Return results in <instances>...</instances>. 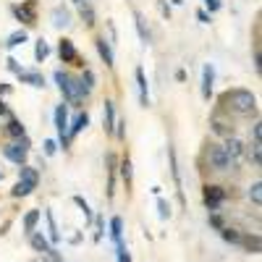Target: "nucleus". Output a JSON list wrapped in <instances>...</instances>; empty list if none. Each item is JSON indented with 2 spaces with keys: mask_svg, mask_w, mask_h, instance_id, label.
<instances>
[{
  "mask_svg": "<svg viewBox=\"0 0 262 262\" xmlns=\"http://www.w3.org/2000/svg\"><path fill=\"white\" fill-rule=\"evenodd\" d=\"M218 110L228 113V116H236V118H252L257 116V97H254L249 89H228V92L220 94V108Z\"/></svg>",
  "mask_w": 262,
  "mask_h": 262,
  "instance_id": "nucleus-1",
  "label": "nucleus"
},
{
  "mask_svg": "<svg viewBox=\"0 0 262 262\" xmlns=\"http://www.w3.org/2000/svg\"><path fill=\"white\" fill-rule=\"evenodd\" d=\"M53 79H55V84H58L63 100H66V105H71V108L84 105V100H81L79 92H76V76H71L68 71H61V68H58V71L53 74Z\"/></svg>",
  "mask_w": 262,
  "mask_h": 262,
  "instance_id": "nucleus-2",
  "label": "nucleus"
},
{
  "mask_svg": "<svg viewBox=\"0 0 262 262\" xmlns=\"http://www.w3.org/2000/svg\"><path fill=\"white\" fill-rule=\"evenodd\" d=\"M29 137H21V139H11V142H5L3 147H0V152H3V157L5 160H11V163H16V165H24L27 163V157H29Z\"/></svg>",
  "mask_w": 262,
  "mask_h": 262,
  "instance_id": "nucleus-3",
  "label": "nucleus"
},
{
  "mask_svg": "<svg viewBox=\"0 0 262 262\" xmlns=\"http://www.w3.org/2000/svg\"><path fill=\"white\" fill-rule=\"evenodd\" d=\"M40 186V173H37V168H31V165H21V170H18V181L11 194L14 197H29L31 191Z\"/></svg>",
  "mask_w": 262,
  "mask_h": 262,
  "instance_id": "nucleus-4",
  "label": "nucleus"
},
{
  "mask_svg": "<svg viewBox=\"0 0 262 262\" xmlns=\"http://www.w3.org/2000/svg\"><path fill=\"white\" fill-rule=\"evenodd\" d=\"M204 160H207V168L215 170V173H226V170H231V157H228V152L223 150V144H207V150H204Z\"/></svg>",
  "mask_w": 262,
  "mask_h": 262,
  "instance_id": "nucleus-5",
  "label": "nucleus"
},
{
  "mask_svg": "<svg viewBox=\"0 0 262 262\" xmlns=\"http://www.w3.org/2000/svg\"><path fill=\"white\" fill-rule=\"evenodd\" d=\"M202 200H204V207H207L210 213H218L223 207V202L228 200V191H226V186H220V184H204Z\"/></svg>",
  "mask_w": 262,
  "mask_h": 262,
  "instance_id": "nucleus-6",
  "label": "nucleus"
},
{
  "mask_svg": "<svg viewBox=\"0 0 262 262\" xmlns=\"http://www.w3.org/2000/svg\"><path fill=\"white\" fill-rule=\"evenodd\" d=\"M210 131H213L215 137H220V139L231 137V134H236L233 118L228 116V113H223V110H215L213 116H210Z\"/></svg>",
  "mask_w": 262,
  "mask_h": 262,
  "instance_id": "nucleus-7",
  "label": "nucleus"
},
{
  "mask_svg": "<svg viewBox=\"0 0 262 262\" xmlns=\"http://www.w3.org/2000/svg\"><path fill=\"white\" fill-rule=\"evenodd\" d=\"M55 129H58V147L68 150L71 139H68V105L66 102L55 105Z\"/></svg>",
  "mask_w": 262,
  "mask_h": 262,
  "instance_id": "nucleus-8",
  "label": "nucleus"
},
{
  "mask_svg": "<svg viewBox=\"0 0 262 262\" xmlns=\"http://www.w3.org/2000/svg\"><path fill=\"white\" fill-rule=\"evenodd\" d=\"M244 142H241L236 134H231V137H226L223 139V150L228 152V157H231V170H239V165L241 160H244Z\"/></svg>",
  "mask_w": 262,
  "mask_h": 262,
  "instance_id": "nucleus-9",
  "label": "nucleus"
},
{
  "mask_svg": "<svg viewBox=\"0 0 262 262\" xmlns=\"http://www.w3.org/2000/svg\"><path fill=\"white\" fill-rule=\"evenodd\" d=\"M58 55H61V63H68V66H84L81 63V58H79V50H76V45H74V40H63L58 42Z\"/></svg>",
  "mask_w": 262,
  "mask_h": 262,
  "instance_id": "nucleus-10",
  "label": "nucleus"
},
{
  "mask_svg": "<svg viewBox=\"0 0 262 262\" xmlns=\"http://www.w3.org/2000/svg\"><path fill=\"white\" fill-rule=\"evenodd\" d=\"M14 16L18 21H24L27 27H34L37 24V0H27L21 5H14Z\"/></svg>",
  "mask_w": 262,
  "mask_h": 262,
  "instance_id": "nucleus-11",
  "label": "nucleus"
},
{
  "mask_svg": "<svg viewBox=\"0 0 262 262\" xmlns=\"http://www.w3.org/2000/svg\"><path fill=\"white\" fill-rule=\"evenodd\" d=\"M29 241H31V247H34L37 252H42V254H47V257H55V260H58V252H55V247L50 244V241L45 239L40 231H31V233H29Z\"/></svg>",
  "mask_w": 262,
  "mask_h": 262,
  "instance_id": "nucleus-12",
  "label": "nucleus"
},
{
  "mask_svg": "<svg viewBox=\"0 0 262 262\" xmlns=\"http://www.w3.org/2000/svg\"><path fill=\"white\" fill-rule=\"evenodd\" d=\"M168 160H170V173H173V181H176V189H178V200L184 204L186 202L184 200V181H181V168H178V157H176L173 147H168Z\"/></svg>",
  "mask_w": 262,
  "mask_h": 262,
  "instance_id": "nucleus-13",
  "label": "nucleus"
},
{
  "mask_svg": "<svg viewBox=\"0 0 262 262\" xmlns=\"http://www.w3.org/2000/svg\"><path fill=\"white\" fill-rule=\"evenodd\" d=\"M87 126H89V113H87V110H79V113L74 116V121L68 123V139L74 142V139L79 137V134L84 131Z\"/></svg>",
  "mask_w": 262,
  "mask_h": 262,
  "instance_id": "nucleus-14",
  "label": "nucleus"
},
{
  "mask_svg": "<svg viewBox=\"0 0 262 262\" xmlns=\"http://www.w3.org/2000/svg\"><path fill=\"white\" fill-rule=\"evenodd\" d=\"M94 45H97V53H100L102 63H105L108 68H113V66H116V55H113V45L108 42L105 37H97V40H94Z\"/></svg>",
  "mask_w": 262,
  "mask_h": 262,
  "instance_id": "nucleus-15",
  "label": "nucleus"
},
{
  "mask_svg": "<svg viewBox=\"0 0 262 262\" xmlns=\"http://www.w3.org/2000/svg\"><path fill=\"white\" fill-rule=\"evenodd\" d=\"M108 200H113V194H116V173H118V160L113 152H108Z\"/></svg>",
  "mask_w": 262,
  "mask_h": 262,
  "instance_id": "nucleus-16",
  "label": "nucleus"
},
{
  "mask_svg": "<svg viewBox=\"0 0 262 262\" xmlns=\"http://www.w3.org/2000/svg\"><path fill=\"white\" fill-rule=\"evenodd\" d=\"M213 84H215V68L213 63H204L202 66V97L210 100V94H213Z\"/></svg>",
  "mask_w": 262,
  "mask_h": 262,
  "instance_id": "nucleus-17",
  "label": "nucleus"
},
{
  "mask_svg": "<svg viewBox=\"0 0 262 262\" xmlns=\"http://www.w3.org/2000/svg\"><path fill=\"white\" fill-rule=\"evenodd\" d=\"M134 79H137V87H139V102H142L144 108H150V84H147V76H144L142 68L134 71Z\"/></svg>",
  "mask_w": 262,
  "mask_h": 262,
  "instance_id": "nucleus-18",
  "label": "nucleus"
},
{
  "mask_svg": "<svg viewBox=\"0 0 262 262\" xmlns=\"http://www.w3.org/2000/svg\"><path fill=\"white\" fill-rule=\"evenodd\" d=\"M118 173H121V181H123V186L131 189V184H134V168H131V157H129V155H123V157L118 160Z\"/></svg>",
  "mask_w": 262,
  "mask_h": 262,
  "instance_id": "nucleus-19",
  "label": "nucleus"
},
{
  "mask_svg": "<svg viewBox=\"0 0 262 262\" xmlns=\"http://www.w3.org/2000/svg\"><path fill=\"white\" fill-rule=\"evenodd\" d=\"M18 81L21 84H29V87H34V89H45V76L40 71H18Z\"/></svg>",
  "mask_w": 262,
  "mask_h": 262,
  "instance_id": "nucleus-20",
  "label": "nucleus"
},
{
  "mask_svg": "<svg viewBox=\"0 0 262 262\" xmlns=\"http://www.w3.org/2000/svg\"><path fill=\"white\" fill-rule=\"evenodd\" d=\"M116 102L105 100V113H102V126H105V134H113V126H116Z\"/></svg>",
  "mask_w": 262,
  "mask_h": 262,
  "instance_id": "nucleus-21",
  "label": "nucleus"
},
{
  "mask_svg": "<svg viewBox=\"0 0 262 262\" xmlns=\"http://www.w3.org/2000/svg\"><path fill=\"white\" fill-rule=\"evenodd\" d=\"M244 157L254 165V168H260V165H262V142L247 144V147H244Z\"/></svg>",
  "mask_w": 262,
  "mask_h": 262,
  "instance_id": "nucleus-22",
  "label": "nucleus"
},
{
  "mask_svg": "<svg viewBox=\"0 0 262 262\" xmlns=\"http://www.w3.org/2000/svg\"><path fill=\"white\" fill-rule=\"evenodd\" d=\"M134 27H137L139 40H142L144 45H150V42H152V31L147 29V21H144V16L139 14V11H134Z\"/></svg>",
  "mask_w": 262,
  "mask_h": 262,
  "instance_id": "nucleus-23",
  "label": "nucleus"
},
{
  "mask_svg": "<svg viewBox=\"0 0 262 262\" xmlns=\"http://www.w3.org/2000/svg\"><path fill=\"white\" fill-rule=\"evenodd\" d=\"M53 24L58 29H66L68 24H71V11L63 8V5H55V8H53Z\"/></svg>",
  "mask_w": 262,
  "mask_h": 262,
  "instance_id": "nucleus-24",
  "label": "nucleus"
},
{
  "mask_svg": "<svg viewBox=\"0 0 262 262\" xmlns=\"http://www.w3.org/2000/svg\"><path fill=\"white\" fill-rule=\"evenodd\" d=\"M5 134H8L11 139H21L27 137V129H24V123L14 116H8V123H5Z\"/></svg>",
  "mask_w": 262,
  "mask_h": 262,
  "instance_id": "nucleus-25",
  "label": "nucleus"
},
{
  "mask_svg": "<svg viewBox=\"0 0 262 262\" xmlns=\"http://www.w3.org/2000/svg\"><path fill=\"white\" fill-rule=\"evenodd\" d=\"M110 239H113V244H116V247L123 244V220H121L118 215L110 220Z\"/></svg>",
  "mask_w": 262,
  "mask_h": 262,
  "instance_id": "nucleus-26",
  "label": "nucleus"
},
{
  "mask_svg": "<svg viewBox=\"0 0 262 262\" xmlns=\"http://www.w3.org/2000/svg\"><path fill=\"white\" fill-rule=\"evenodd\" d=\"M45 218H47V241H50V244H58L61 233H58V226H55V215L47 210V213H45Z\"/></svg>",
  "mask_w": 262,
  "mask_h": 262,
  "instance_id": "nucleus-27",
  "label": "nucleus"
},
{
  "mask_svg": "<svg viewBox=\"0 0 262 262\" xmlns=\"http://www.w3.org/2000/svg\"><path fill=\"white\" fill-rule=\"evenodd\" d=\"M27 40H29L27 29H16L14 34H8V40H5V47H8V50H14V47H18V45H24Z\"/></svg>",
  "mask_w": 262,
  "mask_h": 262,
  "instance_id": "nucleus-28",
  "label": "nucleus"
},
{
  "mask_svg": "<svg viewBox=\"0 0 262 262\" xmlns=\"http://www.w3.org/2000/svg\"><path fill=\"white\" fill-rule=\"evenodd\" d=\"M220 236L228 241V244H241V236H244V233H241L239 228H233V226H223L220 228Z\"/></svg>",
  "mask_w": 262,
  "mask_h": 262,
  "instance_id": "nucleus-29",
  "label": "nucleus"
},
{
  "mask_svg": "<svg viewBox=\"0 0 262 262\" xmlns=\"http://www.w3.org/2000/svg\"><path fill=\"white\" fill-rule=\"evenodd\" d=\"M247 197H249V202H252L254 207H260V204H262V181H260V178L252 184V186H249Z\"/></svg>",
  "mask_w": 262,
  "mask_h": 262,
  "instance_id": "nucleus-30",
  "label": "nucleus"
},
{
  "mask_svg": "<svg viewBox=\"0 0 262 262\" xmlns=\"http://www.w3.org/2000/svg\"><path fill=\"white\" fill-rule=\"evenodd\" d=\"M37 223H40V210H29V213L24 215V231L27 233L37 231Z\"/></svg>",
  "mask_w": 262,
  "mask_h": 262,
  "instance_id": "nucleus-31",
  "label": "nucleus"
},
{
  "mask_svg": "<svg viewBox=\"0 0 262 262\" xmlns=\"http://www.w3.org/2000/svg\"><path fill=\"white\" fill-rule=\"evenodd\" d=\"M47 55H50V45L40 37L37 45H34V58H37V63H45V61H47Z\"/></svg>",
  "mask_w": 262,
  "mask_h": 262,
  "instance_id": "nucleus-32",
  "label": "nucleus"
},
{
  "mask_svg": "<svg viewBox=\"0 0 262 262\" xmlns=\"http://www.w3.org/2000/svg\"><path fill=\"white\" fill-rule=\"evenodd\" d=\"M79 14H81V18H84V24H87L89 29L97 24V21H94V8H92L89 3H81V5H79Z\"/></svg>",
  "mask_w": 262,
  "mask_h": 262,
  "instance_id": "nucleus-33",
  "label": "nucleus"
},
{
  "mask_svg": "<svg viewBox=\"0 0 262 262\" xmlns=\"http://www.w3.org/2000/svg\"><path fill=\"white\" fill-rule=\"evenodd\" d=\"M241 244L247 247V252L260 254V236L257 233H254V236H241Z\"/></svg>",
  "mask_w": 262,
  "mask_h": 262,
  "instance_id": "nucleus-34",
  "label": "nucleus"
},
{
  "mask_svg": "<svg viewBox=\"0 0 262 262\" xmlns=\"http://www.w3.org/2000/svg\"><path fill=\"white\" fill-rule=\"evenodd\" d=\"M74 204L81 210V213H84V218H87L89 223H92V210H89V204H87L84 197H79V194H76V197H74Z\"/></svg>",
  "mask_w": 262,
  "mask_h": 262,
  "instance_id": "nucleus-35",
  "label": "nucleus"
},
{
  "mask_svg": "<svg viewBox=\"0 0 262 262\" xmlns=\"http://www.w3.org/2000/svg\"><path fill=\"white\" fill-rule=\"evenodd\" d=\"M157 215H160V220H168L170 218V204L165 200H157Z\"/></svg>",
  "mask_w": 262,
  "mask_h": 262,
  "instance_id": "nucleus-36",
  "label": "nucleus"
},
{
  "mask_svg": "<svg viewBox=\"0 0 262 262\" xmlns=\"http://www.w3.org/2000/svg\"><path fill=\"white\" fill-rule=\"evenodd\" d=\"M45 155H47V157H53L55 155V152H58V142H55V139H45Z\"/></svg>",
  "mask_w": 262,
  "mask_h": 262,
  "instance_id": "nucleus-37",
  "label": "nucleus"
},
{
  "mask_svg": "<svg viewBox=\"0 0 262 262\" xmlns=\"http://www.w3.org/2000/svg\"><path fill=\"white\" fill-rule=\"evenodd\" d=\"M113 134H116L118 139H126V118L116 121V126H113Z\"/></svg>",
  "mask_w": 262,
  "mask_h": 262,
  "instance_id": "nucleus-38",
  "label": "nucleus"
},
{
  "mask_svg": "<svg viewBox=\"0 0 262 262\" xmlns=\"http://www.w3.org/2000/svg\"><path fill=\"white\" fill-rule=\"evenodd\" d=\"M252 142H262V123L260 121L252 123Z\"/></svg>",
  "mask_w": 262,
  "mask_h": 262,
  "instance_id": "nucleus-39",
  "label": "nucleus"
},
{
  "mask_svg": "<svg viewBox=\"0 0 262 262\" xmlns=\"http://www.w3.org/2000/svg\"><path fill=\"white\" fill-rule=\"evenodd\" d=\"M210 226H213V228H218V231H220V228L226 226V223H223V218H220L218 213H210Z\"/></svg>",
  "mask_w": 262,
  "mask_h": 262,
  "instance_id": "nucleus-40",
  "label": "nucleus"
},
{
  "mask_svg": "<svg viewBox=\"0 0 262 262\" xmlns=\"http://www.w3.org/2000/svg\"><path fill=\"white\" fill-rule=\"evenodd\" d=\"M220 0H204V8H207L210 11V14H215V11H220Z\"/></svg>",
  "mask_w": 262,
  "mask_h": 262,
  "instance_id": "nucleus-41",
  "label": "nucleus"
},
{
  "mask_svg": "<svg viewBox=\"0 0 262 262\" xmlns=\"http://www.w3.org/2000/svg\"><path fill=\"white\" fill-rule=\"evenodd\" d=\"M116 254H118V262H129V252H126V247H123V244H118V247H116Z\"/></svg>",
  "mask_w": 262,
  "mask_h": 262,
  "instance_id": "nucleus-42",
  "label": "nucleus"
},
{
  "mask_svg": "<svg viewBox=\"0 0 262 262\" xmlns=\"http://www.w3.org/2000/svg\"><path fill=\"white\" fill-rule=\"evenodd\" d=\"M5 63H8V68H11V71H14V74H18V71H24V68L18 66V61H16V58H8V61H5Z\"/></svg>",
  "mask_w": 262,
  "mask_h": 262,
  "instance_id": "nucleus-43",
  "label": "nucleus"
},
{
  "mask_svg": "<svg viewBox=\"0 0 262 262\" xmlns=\"http://www.w3.org/2000/svg\"><path fill=\"white\" fill-rule=\"evenodd\" d=\"M102 231H105V223H102V218H97V231H94V239H102Z\"/></svg>",
  "mask_w": 262,
  "mask_h": 262,
  "instance_id": "nucleus-44",
  "label": "nucleus"
},
{
  "mask_svg": "<svg viewBox=\"0 0 262 262\" xmlns=\"http://www.w3.org/2000/svg\"><path fill=\"white\" fill-rule=\"evenodd\" d=\"M197 18H200L202 24H210V14H207V11H197Z\"/></svg>",
  "mask_w": 262,
  "mask_h": 262,
  "instance_id": "nucleus-45",
  "label": "nucleus"
},
{
  "mask_svg": "<svg viewBox=\"0 0 262 262\" xmlns=\"http://www.w3.org/2000/svg\"><path fill=\"white\" fill-rule=\"evenodd\" d=\"M0 116H5V118H8V116H11V110H8V105H5V102H3V100H0Z\"/></svg>",
  "mask_w": 262,
  "mask_h": 262,
  "instance_id": "nucleus-46",
  "label": "nucleus"
},
{
  "mask_svg": "<svg viewBox=\"0 0 262 262\" xmlns=\"http://www.w3.org/2000/svg\"><path fill=\"white\" fill-rule=\"evenodd\" d=\"M0 94H11V87L8 84H0Z\"/></svg>",
  "mask_w": 262,
  "mask_h": 262,
  "instance_id": "nucleus-47",
  "label": "nucleus"
},
{
  "mask_svg": "<svg viewBox=\"0 0 262 262\" xmlns=\"http://www.w3.org/2000/svg\"><path fill=\"white\" fill-rule=\"evenodd\" d=\"M160 11H163V16H170V8L165 3H160Z\"/></svg>",
  "mask_w": 262,
  "mask_h": 262,
  "instance_id": "nucleus-48",
  "label": "nucleus"
},
{
  "mask_svg": "<svg viewBox=\"0 0 262 262\" xmlns=\"http://www.w3.org/2000/svg\"><path fill=\"white\" fill-rule=\"evenodd\" d=\"M170 3H173V5H181V3H184V0H170Z\"/></svg>",
  "mask_w": 262,
  "mask_h": 262,
  "instance_id": "nucleus-49",
  "label": "nucleus"
},
{
  "mask_svg": "<svg viewBox=\"0 0 262 262\" xmlns=\"http://www.w3.org/2000/svg\"><path fill=\"white\" fill-rule=\"evenodd\" d=\"M71 3H74V5H81V3H84V0H71Z\"/></svg>",
  "mask_w": 262,
  "mask_h": 262,
  "instance_id": "nucleus-50",
  "label": "nucleus"
},
{
  "mask_svg": "<svg viewBox=\"0 0 262 262\" xmlns=\"http://www.w3.org/2000/svg\"><path fill=\"white\" fill-rule=\"evenodd\" d=\"M0 178H3V173H0Z\"/></svg>",
  "mask_w": 262,
  "mask_h": 262,
  "instance_id": "nucleus-51",
  "label": "nucleus"
}]
</instances>
